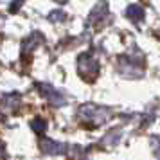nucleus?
I'll use <instances>...</instances> for the list:
<instances>
[{
  "label": "nucleus",
  "instance_id": "obj_1",
  "mask_svg": "<svg viewBox=\"0 0 160 160\" xmlns=\"http://www.w3.org/2000/svg\"><path fill=\"white\" fill-rule=\"evenodd\" d=\"M40 148H42V151L45 153H52V155H61V153L65 151V148L59 144V142H52V140H43L42 144H40Z\"/></svg>",
  "mask_w": 160,
  "mask_h": 160
},
{
  "label": "nucleus",
  "instance_id": "obj_2",
  "mask_svg": "<svg viewBox=\"0 0 160 160\" xmlns=\"http://www.w3.org/2000/svg\"><path fill=\"white\" fill-rule=\"evenodd\" d=\"M126 13H128V16H130L131 20H140V18L144 16V11L138 8V6H130Z\"/></svg>",
  "mask_w": 160,
  "mask_h": 160
},
{
  "label": "nucleus",
  "instance_id": "obj_3",
  "mask_svg": "<svg viewBox=\"0 0 160 160\" xmlns=\"http://www.w3.org/2000/svg\"><path fill=\"white\" fill-rule=\"evenodd\" d=\"M32 128H38L36 131H43V128H45V122H43V121H40V119H36V121L32 122Z\"/></svg>",
  "mask_w": 160,
  "mask_h": 160
}]
</instances>
